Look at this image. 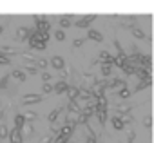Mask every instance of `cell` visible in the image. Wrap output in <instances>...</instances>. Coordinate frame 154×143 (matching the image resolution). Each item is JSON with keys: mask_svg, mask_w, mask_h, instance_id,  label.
<instances>
[{"mask_svg": "<svg viewBox=\"0 0 154 143\" xmlns=\"http://www.w3.org/2000/svg\"><path fill=\"white\" fill-rule=\"evenodd\" d=\"M98 58H100L102 63H111V65H112V56H111L107 51H102V53L98 54Z\"/></svg>", "mask_w": 154, "mask_h": 143, "instance_id": "14", "label": "cell"}, {"mask_svg": "<svg viewBox=\"0 0 154 143\" xmlns=\"http://www.w3.org/2000/svg\"><path fill=\"white\" fill-rule=\"evenodd\" d=\"M24 118H26L27 121H31V120H35V118H36V112H33V111H31V112H26V114H24Z\"/></svg>", "mask_w": 154, "mask_h": 143, "instance_id": "39", "label": "cell"}, {"mask_svg": "<svg viewBox=\"0 0 154 143\" xmlns=\"http://www.w3.org/2000/svg\"><path fill=\"white\" fill-rule=\"evenodd\" d=\"M9 143H24V136H22V132H20V129H13L11 132H9Z\"/></svg>", "mask_w": 154, "mask_h": 143, "instance_id": "3", "label": "cell"}, {"mask_svg": "<svg viewBox=\"0 0 154 143\" xmlns=\"http://www.w3.org/2000/svg\"><path fill=\"white\" fill-rule=\"evenodd\" d=\"M29 36H31V29L29 27H20L18 29V38L20 40H29Z\"/></svg>", "mask_w": 154, "mask_h": 143, "instance_id": "13", "label": "cell"}, {"mask_svg": "<svg viewBox=\"0 0 154 143\" xmlns=\"http://www.w3.org/2000/svg\"><path fill=\"white\" fill-rule=\"evenodd\" d=\"M54 38H56L58 42H63V40H65V33H63V29H58V31L54 33Z\"/></svg>", "mask_w": 154, "mask_h": 143, "instance_id": "29", "label": "cell"}, {"mask_svg": "<svg viewBox=\"0 0 154 143\" xmlns=\"http://www.w3.org/2000/svg\"><path fill=\"white\" fill-rule=\"evenodd\" d=\"M53 89H54V93L56 94H63V93H67V89H69V85H67V82H58L56 85H53Z\"/></svg>", "mask_w": 154, "mask_h": 143, "instance_id": "7", "label": "cell"}, {"mask_svg": "<svg viewBox=\"0 0 154 143\" xmlns=\"http://www.w3.org/2000/svg\"><path fill=\"white\" fill-rule=\"evenodd\" d=\"M96 116H98L100 125H105V121H107V111H103V112H96Z\"/></svg>", "mask_w": 154, "mask_h": 143, "instance_id": "27", "label": "cell"}, {"mask_svg": "<svg viewBox=\"0 0 154 143\" xmlns=\"http://www.w3.org/2000/svg\"><path fill=\"white\" fill-rule=\"evenodd\" d=\"M109 89H112V91H122V89H127V82L125 80H120V78H116V80H112L109 85H107Z\"/></svg>", "mask_w": 154, "mask_h": 143, "instance_id": "4", "label": "cell"}, {"mask_svg": "<svg viewBox=\"0 0 154 143\" xmlns=\"http://www.w3.org/2000/svg\"><path fill=\"white\" fill-rule=\"evenodd\" d=\"M122 69H123V73H125L127 76H132V75L136 73V65H131V63H127V62H125V65H123Z\"/></svg>", "mask_w": 154, "mask_h": 143, "instance_id": "16", "label": "cell"}, {"mask_svg": "<svg viewBox=\"0 0 154 143\" xmlns=\"http://www.w3.org/2000/svg\"><path fill=\"white\" fill-rule=\"evenodd\" d=\"M40 102H42V94H26V96H24V105L40 103Z\"/></svg>", "mask_w": 154, "mask_h": 143, "instance_id": "5", "label": "cell"}, {"mask_svg": "<svg viewBox=\"0 0 154 143\" xmlns=\"http://www.w3.org/2000/svg\"><path fill=\"white\" fill-rule=\"evenodd\" d=\"M67 139H69V138H63V136H60V134H58V136L53 139V143H67Z\"/></svg>", "mask_w": 154, "mask_h": 143, "instance_id": "37", "label": "cell"}, {"mask_svg": "<svg viewBox=\"0 0 154 143\" xmlns=\"http://www.w3.org/2000/svg\"><path fill=\"white\" fill-rule=\"evenodd\" d=\"M100 71H102L103 76H109L111 75V63H102V69Z\"/></svg>", "mask_w": 154, "mask_h": 143, "instance_id": "28", "label": "cell"}, {"mask_svg": "<svg viewBox=\"0 0 154 143\" xmlns=\"http://www.w3.org/2000/svg\"><path fill=\"white\" fill-rule=\"evenodd\" d=\"M118 98H120V100H127V98H131V91H129V89H122V91H118Z\"/></svg>", "mask_w": 154, "mask_h": 143, "instance_id": "26", "label": "cell"}, {"mask_svg": "<svg viewBox=\"0 0 154 143\" xmlns=\"http://www.w3.org/2000/svg\"><path fill=\"white\" fill-rule=\"evenodd\" d=\"M129 143H134V141H129Z\"/></svg>", "mask_w": 154, "mask_h": 143, "instance_id": "49", "label": "cell"}, {"mask_svg": "<svg viewBox=\"0 0 154 143\" xmlns=\"http://www.w3.org/2000/svg\"><path fill=\"white\" fill-rule=\"evenodd\" d=\"M125 60H127V58H125ZM125 60L120 58V56H114V58H112V63L118 65V67H123V65H125Z\"/></svg>", "mask_w": 154, "mask_h": 143, "instance_id": "30", "label": "cell"}, {"mask_svg": "<svg viewBox=\"0 0 154 143\" xmlns=\"http://www.w3.org/2000/svg\"><path fill=\"white\" fill-rule=\"evenodd\" d=\"M87 38H89V40H94V42H103V35H100V33L94 31V29H89Z\"/></svg>", "mask_w": 154, "mask_h": 143, "instance_id": "9", "label": "cell"}, {"mask_svg": "<svg viewBox=\"0 0 154 143\" xmlns=\"http://www.w3.org/2000/svg\"><path fill=\"white\" fill-rule=\"evenodd\" d=\"M51 65H53L56 71H62V69H63V58H62V56H53Z\"/></svg>", "mask_w": 154, "mask_h": 143, "instance_id": "11", "label": "cell"}, {"mask_svg": "<svg viewBox=\"0 0 154 143\" xmlns=\"http://www.w3.org/2000/svg\"><path fill=\"white\" fill-rule=\"evenodd\" d=\"M35 22H36V31H40V33H49L51 24H49V20H45V17H35Z\"/></svg>", "mask_w": 154, "mask_h": 143, "instance_id": "1", "label": "cell"}, {"mask_svg": "<svg viewBox=\"0 0 154 143\" xmlns=\"http://www.w3.org/2000/svg\"><path fill=\"white\" fill-rule=\"evenodd\" d=\"M51 141H53V138H51V136H42L38 143H51Z\"/></svg>", "mask_w": 154, "mask_h": 143, "instance_id": "42", "label": "cell"}, {"mask_svg": "<svg viewBox=\"0 0 154 143\" xmlns=\"http://www.w3.org/2000/svg\"><path fill=\"white\" fill-rule=\"evenodd\" d=\"M42 80H44V84H47L51 80V75L49 73H42Z\"/></svg>", "mask_w": 154, "mask_h": 143, "instance_id": "43", "label": "cell"}, {"mask_svg": "<svg viewBox=\"0 0 154 143\" xmlns=\"http://www.w3.org/2000/svg\"><path fill=\"white\" fill-rule=\"evenodd\" d=\"M2 33H4V27H2V26H0V35H2Z\"/></svg>", "mask_w": 154, "mask_h": 143, "instance_id": "47", "label": "cell"}, {"mask_svg": "<svg viewBox=\"0 0 154 143\" xmlns=\"http://www.w3.org/2000/svg\"><path fill=\"white\" fill-rule=\"evenodd\" d=\"M20 132H22V136L26 134V136H33L35 134V127L31 125V123H24V127L20 129Z\"/></svg>", "mask_w": 154, "mask_h": 143, "instance_id": "15", "label": "cell"}, {"mask_svg": "<svg viewBox=\"0 0 154 143\" xmlns=\"http://www.w3.org/2000/svg\"><path fill=\"white\" fill-rule=\"evenodd\" d=\"M131 31H132V35H134L138 40H145V38H147V36H145V33H143L140 27H134V26H132V27H131Z\"/></svg>", "mask_w": 154, "mask_h": 143, "instance_id": "20", "label": "cell"}, {"mask_svg": "<svg viewBox=\"0 0 154 143\" xmlns=\"http://www.w3.org/2000/svg\"><path fill=\"white\" fill-rule=\"evenodd\" d=\"M58 114H60V111H58V109H53V111L49 112V116H47V120H49L51 123H54V121L58 120Z\"/></svg>", "mask_w": 154, "mask_h": 143, "instance_id": "23", "label": "cell"}, {"mask_svg": "<svg viewBox=\"0 0 154 143\" xmlns=\"http://www.w3.org/2000/svg\"><path fill=\"white\" fill-rule=\"evenodd\" d=\"M53 91H54L53 85H49V84H44V85H42V93H44V94H49V93H53Z\"/></svg>", "mask_w": 154, "mask_h": 143, "instance_id": "35", "label": "cell"}, {"mask_svg": "<svg viewBox=\"0 0 154 143\" xmlns=\"http://www.w3.org/2000/svg\"><path fill=\"white\" fill-rule=\"evenodd\" d=\"M67 96H69V100H76V98L80 96V89L69 85V89H67Z\"/></svg>", "mask_w": 154, "mask_h": 143, "instance_id": "12", "label": "cell"}, {"mask_svg": "<svg viewBox=\"0 0 154 143\" xmlns=\"http://www.w3.org/2000/svg\"><path fill=\"white\" fill-rule=\"evenodd\" d=\"M131 105H116V114L118 116H123V114H127V112H131Z\"/></svg>", "mask_w": 154, "mask_h": 143, "instance_id": "17", "label": "cell"}, {"mask_svg": "<svg viewBox=\"0 0 154 143\" xmlns=\"http://www.w3.org/2000/svg\"><path fill=\"white\" fill-rule=\"evenodd\" d=\"M24 71H27V73H31V75H36V73H38V67H35V65H26Z\"/></svg>", "mask_w": 154, "mask_h": 143, "instance_id": "36", "label": "cell"}, {"mask_svg": "<svg viewBox=\"0 0 154 143\" xmlns=\"http://www.w3.org/2000/svg\"><path fill=\"white\" fill-rule=\"evenodd\" d=\"M27 44H29L33 49H36V51H44V49L47 47V44H44V42H40V40H27Z\"/></svg>", "mask_w": 154, "mask_h": 143, "instance_id": "10", "label": "cell"}, {"mask_svg": "<svg viewBox=\"0 0 154 143\" xmlns=\"http://www.w3.org/2000/svg\"><path fill=\"white\" fill-rule=\"evenodd\" d=\"M82 44H84V40H82V38H76V40L72 42V45H74V47H80Z\"/></svg>", "mask_w": 154, "mask_h": 143, "instance_id": "45", "label": "cell"}, {"mask_svg": "<svg viewBox=\"0 0 154 143\" xmlns=\"http://www.w3.org/2000/svg\"><path fill=\"white\" fill-rule=\"evenodd\" d=\"M11 76H13L17 82H26V73H24V71H13Z\"/></svg>", "mask_w": 154, "mask_h": 143, "instance_id": "19", "label": "cell"}, {"mask_svg": "<svg viewBox=\"0 0 154 143\" xmlns=\"http://www.w3.org/2000/svg\"><path fill=\"white\" fill-rule=\"evenodd\" d=\"M143 125H145L147 129H150V127H152V118H150V116H147V118L143 120Z\"/></svg>", "mask_w": 154, "mask_h": 143, "instance_id": "41", "label": "cell"}, {"mask_svg": "<svg viewBox=\"0 0 154 143\" xmlns=\"http://www.w3.org/2000/svg\"><path fill=\"white\" fill-rule=\"evenodd\" d=\"M71 22H72L71 17H62V18H60V27H63V29H65V27H71Z\"/></svg>", "mask_w": 154, "mask_h": 143, "instance_id": "22", "label": "cell"}, {"mask_svg": "<svg viewBox=\"0 0 154 143\" xmlns=\"http://www.w3.org/2000/svg\"><path fill=\"white\" fill-rule=\"evenodd\" d=\"M112 127H114L116 130H123V129H125V125H123V121H122L120 116H114V118H112Z\"/></svg>", "mask_w": 154, "mask_h": 143, "instance_id": "18", "label": "cell"}, {"mask_svg": "<svg viewBox=\"0 0 154 143\" xmlns=\"http://www.w3.org/2000/svg\"><path fill=\"white\" fill-rule=\"evenodd\" d=\"M94 20H96V15L84 17V18H80L78 22H74V27H76V29H85V27H89V24L94 22Z\"/></svg>", "mask_w": 154, "mask_h": 143, "instance_id": "2", "label": "cell"}, {"mask_svg": "<svg viewBox=\"0 0 154 143\" xmlns=\"http://www.w3.org/2000/svg\"><path fill=\"white\" fill-rule=\"evenodd\" d=\"M80 98H84V100H89V98H93V93H91V89H80Z\"/></svg>", "mask_w": 154, "mask_h": 143, "instance_id": "25", "label": "cell"}, {"mask_svg": "<svg viewBox=\"0 0 154 143\" xmlns=\"http://www.w3.org/2000/svg\"><path fill=\"white\" fill-rule=\"evenodd\" d=\"M127 138H129V141H134V138H136V132L131 129V130H129V134H127Z\"/></svg>", "mask_w": 154, "mask_h": 143, "instance_id": "44", "label": "cell"}, {"mask_svg": "<svg viewBox=\"0 0 154 143\" xmlns=\"http://www.w3.org/2000/svg\"><path fill=\"white\" fill-rule=\"evenodd\" d=\"M0 53L6 54V56H8V54H17V49H15V47H8V45H4L2 49H0Z\"/></svg>", "mask_w": 154, "mask_h": 143, "instance_id": "24", "label": "cell"}, {"mask_svg": "<svg viewBox=\"0 0 154 143\" xmlns=\"http://www.w3.org/2000/svg\"><path fill=\"white\" fill-rule=\"evenodd\" d=\"M9 136V130H8V127L2 123V125H0V138H8Z\"/></svg>", "mask_w": 154, "mask_h": 143, "instance_id": "31", "label": "cell"}, {"mask_svg": "<svg viewBox=\"0 0 154 143\" xmlns=\"http://www.w3.org/2000/svg\"><path fill=\"white\" fill-rule=\"evenodd\" d=\"M143 89H147V84H145V82H140V84H138V87H136L132 93H140V91H143Z\"/></svg>", "mask_w": 154, "mask_h": 143, "instance_id": "38", "label": "cell"}, {"mask_svg": "<svg viewBox=\"0 0 154 143\" xmlns=\"http://www.w3.org/2000/svg\"><path fill=\"white\" fill-rule=\"evenodd\" d=\"M8 82H9V76H4L2 80H0V89H6L8 87Z\"/></svg>", "mask_w": 154, "mask_h": 143, "instance_id": "40", "label": "cell"}, {"mask_svg": "<svg viewBox=\"0 0 154 143\" xmlns=\"http://www.w3.org/2000/svg\"><path fill=\"white\" fill-rule=\"evenodd\" d=\"M2 116H4V114H2V111H0V118H2Z\"/></svg>", "mask_w": 154, "mask_h": 143, "instance_id": "48", "label": "cell"}, {"mask_svg": "<svg viewBox=\"0 0 154 143\" xmlns=\"http://www.w3.org/2000/svg\"><path fill=\"white\" fill-rule=\"evenodd\" d=\"M24 123H26L24 114H17V116H15V127H17V129H22V127H24Z\"/></svg>", "mask_w": 154, "mask_h": 143, "instance_id": "21", "label": "cell"}, {"mask_svg": "<svg viewBox=\"0 0 154 143\" xmlns=\"http://www.w3.org/2000/svg\"><path fill=\"white\" fill-rule=\"evenodd\" d=\"M72 132H74V125H67V123H65V125L60 129V132H58V134H60V136H63V138H69Z\"/></svg>", "mask_w": 154, "mask_h": 143, "instance_id": "8", "label": "cell"}, {"mask_svg": "<svg viewBox=\"0 0 154 143\" xmlns=\"http://www.w3.org/2000/svg\"><path fill=\"white\" fill-rule=\"evenodd\" d=\"M67 111L72 112V114H80V112H82V109H80V105H78V102H76V100H69Z\"/></svg>", "mask_w": 154, "mask_h": 143, "instance_id": "6", "label": "cell"}, {"mask_svg": "<svg viewBox=\"0 0 154 143\" xmlns=\"http://www.w3.org/2000/svg\"><path fill=\"white\" fill-rule=\"evenodd\" d=\"M85 143H96V138H87V141Z\"/></svg>", "mask_w": 154, "mask_h": 143, "instance_id": "46", "label": "cell"}, {"mask_svg": "<svg viewBox=\"0 0 154 143\" xmlns=\"http://www.w3.org/2000/svg\"><path fill=\"white\" fill-rule=\"evenodd\" d=\"M120 118H122L123 125H125V123H131V121H134V116H132V114H123V116H120Z\"/></svg>", "mask_w": 154, "mask_h": 143, "instance_id": "34", "label": "cell"}, {"mask_svg": "<svg viewBox=\"0 0 154 143\" xmlns=\"http://www.w3.org/2000/svg\"><path fill=\"white\" fill-rule=\"evenodd\" d=\"M9 63H11L9 56H6V54H2V53H0V65H9Z\"/></svg>", "mask_w": 154, "mask_h": 143, "instance_id": "32", "label": "cell"}, {"mask_svg": "<svg viewBox=\"0 0 154 143\" xmlns=\"http://www.w3.org/2000/svg\"><path fill=\"white\" fill-rule=\"evenodd\" d=\"M36 65H38V69H47V60L45 58H38L36 60Z\"/></svg>", "mask_w": 154, "mask_h": 143, "instance_id": "33", "label": "cell"}]
</instances>
